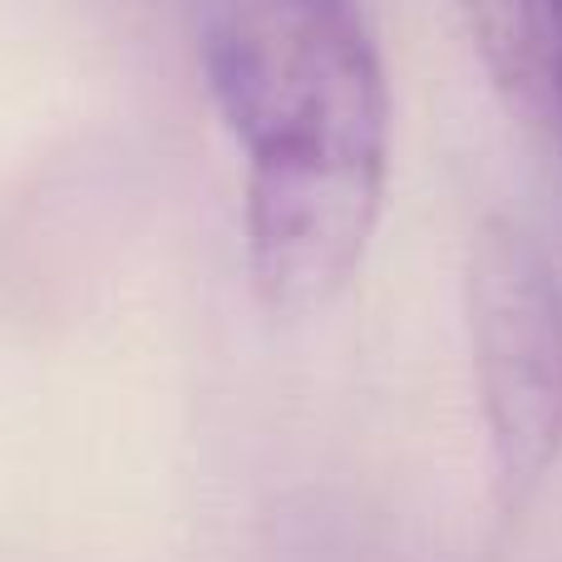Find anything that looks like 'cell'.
I'll list each match as a JSON object with an SVG mask.
<instances>
[{
	"label": "cell",
	"instance_id": "cell-1",
	"mask_svg": "<svg viewBox=\"0 0 562 562\" xmlns=\"http://www.w3.org/2000/svg\"><path fill=\"white\" fill-rule=\"evenodd\" d=\"M207 99L247 154V277L272 316L330 306L385 203L390 79L360 0H198Z\"/></svg>",
	"mask_w": 562,
	"mask_h": 562
},
{
	"label": "cell",
	"instance_id": "cell-2",
	"mask_svg": "<svg viewBox=\"0 0 562 562\" xmlns=\"http://www.w3.org/2000/svg\"><path fill=\"white\" fill-rule=\"evenodd\" d=\"M464 321L479 409L508 494L562 454V277L524 223H479L464 272Z\"/></svg>",
	"mask_w": 562,
	"mask_h": 562
},
{
	"label": "cell",
	"instance_id": "cell-3",
	"mask_svg": "<svg viewBox=\"0 0 562 562\" xmlns=\"http://www.w3.org/2000/svg\"><path fill=\"white\" fill-rule=\"evenodd\" d=\"M548 20V45H553V99H558V128H562V0H538Z\"/></svg>",
	"mask_w": 562,
	"mask_h": 562
}]
</instances>
